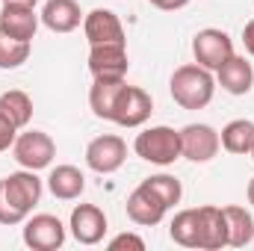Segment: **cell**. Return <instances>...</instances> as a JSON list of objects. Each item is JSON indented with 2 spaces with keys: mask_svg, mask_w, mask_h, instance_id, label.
<instances>
[{
  "mask_svg": "<svg viewBox=\"0 0 254 251\" xmlns=\"http://www.w3.org/2000/svg\"><path fill=\"white\" fill-rule=\"evenodd\" d=\"M42 198V181L33 169L12 172L0 181V225H21Z\"/></svg>",
  "mask_w": 254,
  "mask_h": 251,
  "instance_id": "cell-1",
  "label": "cell"
},
{
  "mask_svg": "<svg viewBox=\"0 0 254 251\" xmlns=\"http://www.w3.org/2000/svg\"><path fill=\"white\" fill-rule=\"evenodd\" d=\"M169 89H172L175 104H181L184 110H204V107L213 101L216 80H213L210 68L192 63V65H181V68L172 74Z\"/></svg>",
  "mask_w": 254,
  "mask_h": 251,
  "instance_id": "cell-2",
  "label": "cell"
},
{
  "mask_svg": "<svg viewBox=\"0 0 254 251\" xmlns=\"http://www.w3.org/2000/svg\"><path fill=\"white\" fill-rule=\"evenodd\" d=\"M133 151L145 163L172 166L175 160H181V130H172V127H166V125L148 127V130H142L136 136Z\"/></svg>",
  "mask_w": 254,
  "mask_h": 251,
  "instance_id": "cell-3",
  "label": "cell"
},
{
  "mask_svg": "<svg viewBox=\"0 0 254 251\" xmlns=\"http://www.w3.org/2000/svg\"><path fill=\"white\" fill-rule=\"evenodd\" d=\"M12 154H15V160H18L21 169L39 172V169H48L51 160L57 157V142L48 133H42V130H27V133H21L15 139Z\"/></svg>",
  "mask_w": 254,
  "mask_h": 251,
  "instance_id": "cell-4",
  "label": "cell"
},
{
  "mask_svg": "<svg viewBox=\"0 0 254 251\" xmlns=\"http://www.w3.org/2000/svg\"><path fill=\"white\" fill-rule=\"evenodd\" d=\"M151 113H154L151 95L145 89H139V86H127L125 83L116 104H113V119L110 122H116L119 127H142L151 119Z\"/></svg>",
  "mask_w": 254,
  "mask_h": 251,
  "instance_id": "cell-5",
  "label": "cell"
},
{
  "mask_svg": "<svg viewBox=\"0 0 254 251\" xmlns=\"http://www.w3.org/2000/svg\"><path fill=\"white\" fill-rule=\"evenodd\" d=\"M127 160V145L122 136L116 133H104V136H95L89 145H86V166L98 175H113L125 166Z\"/></svg>",
  "mask_w": 254,
  "mask_h": 251,
  "instance_id": "cell-6",
  "label": "cell"
},
{
  "mask_svg": "<svg viewBox=\"0 0 254 251\" xmlns=\"http://www.w3.org/2000/svg\"><path fill=\"white\" fill-rule=\"evenodd\" d=\"M192 54H195V63L216 71L234 57V42L225 30H216V27H207V30H198L195 39H192Z\"/></svg>",
  "mask_w": 254,
  "mask_h": 251,
  "instance_id": "cell-7",
  "label": "cell"
},
{
  "mask_svg": "<svg viewBox=\"0 0 254 251\" xmlns=\"http://www.w3.org/2000/svg\"><path fill=\"white\" fill-rule=\"evenodd\" d=\"M127 42L113 45H92L89 51V71L95 80H125L127 77Z\"/></svg>",
  "mask_w": 254,
  "mask_h": 251,
  "instance_id": "cell-8",
  "label": "cell"
},
{
  "mask_svg": "<svg viewBox=\"0 0 254 251\" xmlns=\"http://www.w3.org/2000/svg\"><path fill=\"white\" fill-rule=\"evenodd\" d=\"M24 243L33 251H57L65 243V225L51 216V213H39V216H27L24 222Z\"/></svg>",
  "mask_w": 254,
  "mask_h": 251,
  "instance_id": "cell-9",
  "label": "cell"
},
{
  "mask_svg": "<svg viewBox=\"0 0 254 251\" xmlns=\"http://www.w3.org/2000/svg\"><path fill=\"white\" fill-rule=\"evenodd\" d=\"M219 133L210 125H187L181 130V157L192 163H210L219 154Z\"/></svg>",
  "mask_w": 254,
  "mask_h": 251,
  "instance_id": "cell-10",
  "label": "cell"
},
{
  "mask_svg": "<svg viewBox=\"0 0 254 251\" xmlns=\"http://www.w3.org/2000/svg\"><path fill=\"white\" fill-rule=\"evenodd\" d=\"M74 240L80 246H98L107 234V216L101 207L95 204H77L71 210V222H68Z\"/></svg>",
  "mask_w": 254,
  "mask_h": 251,
  "instance_id": "cell-11",
  "label": "cell"
},
{
  "mask_svg": "<svg viewBox=\"0 0 254 251\" xmlns=\"http://www.w3.org/2000/svg\"><path fill=\"white\" fill-rule=\"evenodd\" d=\"M0 30L18 42H33L39 30V15L36 6L27 3H3L0 9Z\"/></svg>",
  "mask_w": 254,
  "mask_h": 251,
  "instance_id": "cell-12",
  "label": "cell"
},
{
  "mask_svg": "<svg viewBox=\"0 0 254 251\" xmlns=\"http://www.w3.org/2000/svg\"><path fill=\"white\" fill-rule=\"evenodd\" d=\"M83 33L89 39V45H113V42H127L125 27L119 21V15L113 9H92L89 15H83Z\"/></svg>",
  "mask_w": 254,
  "mask_h": 251,
  "instance_id": "cell-13",
  "label": "cell"
},
{
  "mask_svg": "<svg viewBox=\"0 0 254 251\" xmlns=\"http://www.w3.org/2000/svg\"><path fill=\"white\" fill-rule=\"evenodd\" d=\"M166 213H169V207L145 187V184H139V187L130 192V198H127V216H130L136 225H142V228L160 225Z\"/></svg>",
  "mask_w": 254,
  "mask_h": 251,
  "instance_id": "cell-14",
  "label": "cell"
},
{
  "mask_svg": "<svg viewBox=\"0 0 254 251\" xmlns=\"http://www.w3.org/2000/svg\"><path fill=\"white\" fill-rule=\"evenodd\" d=\"M228 246V222L222 207H198V249L219 251Z\"/></svg>",
  "mask_w": 254,
  "mask_h": 251,
  "instance_id": "cell-15",
  "label": "cell"
},
{
  "mask_svg": "<svg viewBox=\"0 0 254 251\" xmlns=\"http://www.w3.org/2000/svg\"><path fill=\"white\" fill-rule=\"evenodd\" d=\"M39 18L54 33H71L83 24V12H80L77 0H48Z\"/></svg>",
  "mask_w": 254,
  "mask_h": 251,
  "instance_id": "cell-16",
  "label": "cell"
},
{
  "mask_svg": "<svg viewBox=\"0 0 254 251\" xmlns=\"http://www.w3.org/2000/svg\"><path fill=\"white\" fill-rule=\"evenodd\" d=\"M216 77L222 83L225 92L231 95H249L252 92V83H254V68L246 57H231L222 68H216Z\"/></svg>",
  "mask_w": 254,
  "mask_h": 251,
  "instance_id": "cell-17",
  "label": "cell"
},
{
  "mask_svg": "<svg viewBox=\"0 0 254 251\" xmlns=\"http://www.w3.org/2000/svg\"><path fill=\"white\" fill-rule=\"evenodd\" d=\"M48 189L54 192V198L60 201H74L83 195L86 189V178L77 166H57L51 175H48Z\"/></svg>",
  "mask_w": 254,
  "mask_h": 251,
  "instance_id": "cell-18",
  "label": "cell"
},
{
  "mask_svg": "<svg viewBox=\"0 0 254 251\" xmlns=\"http://www.w3.org/2000/svg\"><path fill=\"white\" fill-rule=\"evenodd\" d=\"M225 210V222H228V246L231 249H246L254 243V219L246 207H222Z\"/></svg>",
  "mask_w": 254,
  "mask_h": 251,
  "instance_id": "cell-19",
  "label": "cell"
},
{
  "mask_svg": "<svg viewBox=\"0 0 254 251\" xmlns=\"http://www.w3.org/2000/svg\"><path fill=\"white\" fill-rule=\"evenodd\" d=\"M219 142L228 154H252L254 151V122L249 119H234L222 127Z\"/></svg>",
  "mask_w": 254,
  "mask_h": 251,
  "instance_id": "cell-20",
  "label": "cell"
},
{
  "mask_svg": "<svg viewBox=\"0 0 254 251\" xmlns=\"http://www.w3.org/2000/svg\"><path fill=\"white\" fill-rule=\"evenodd\" d=\"M122 86H125V80H95V83H92L89 107H92V113H95L98 119H104V122L113 119V104H116Z\"/></svg>",
  "mask_w": 254,
  "mask_h": 251,
  "instance_id": "cell-21",
  "label": "cell"
},
{
  "mask_svg": "<svg viewBox=\"0 0 254 251\" xmlns=\"http://www.w3.org/2000/svg\"><path fill=\"white\" fill-rule=\"evenodd\" d=\"M0 110L15 122L18 130L27 127L30 125V119H33V101H30V95L21 92V89H9V92H3V95H0Z\"/></svg>",
  "mask_w": 254,
  "mask_h": 251,
  "instance_id": "cell-22",
  "label": "cell"
},
{
  "mask_svg": "<svg viewBox=\"0 0 254 251\" xmlns=\"http://www.w3.org/2000/svg\"><path fill=\"white\" fill-rule=\"evenodd\" d=\"M169 237L184 249H198V210H181L169 225Z\"/></svg>",
  "mask_w": 254,
  "mask_h": 251,
  "instance_id": "cell-23",
  "label": "cell"
},
{
  "mask_svg": "<svg viewBox=\"0 0 254 251\" xmlns=\"http://www.w3.org/2000/svg\"><path fill=\"white\" fill-rule=\"evenodd\" d=\"M142 184L151 189V192L166 204V207H175V204L181 201V195H184L181 181H178V178H172V175H154V178H145Z\"/></svg>",
  "mask_w": 254,
  "mask_h": 251,
  "instance_id": "cell-24",
  "label": "cell"
},
{
  "mask_svg": "<svg viewBox=\"0 0 254 251\" xmlns=\"http://www.w3.org/2000/svg\"><path fill=\"white\" fill-rule=\"evenodd\" d=\"M30 60V42H18L0 30V68H18Z\"/></svg>",
  "mask_w": 254,
  "mask_h": 251,
  "instance_id": "cell-25",
  "label": "cell"
},
{
  "mask_svg": "<svg viewBox=\"0 0 254 251\" xmlns=\"http://www.w3.org/2000/svg\"><path fill=\"white\" fill-rule=\"evenodd\" d=\"M15 139H18V127H15V122L0 110V151H9V148L15 145Z\"/></svg>",
  "mask_w": 254,
  "mask_h": 251,
  "instance_id": "cell-26",
  "label": "cell"
},
{
  "mask_svg": "<svg viewBox=\"0 0 254 251\" xmlns=\"http://www.w3.org/2000/svg\"><path fill=\"white\" fill-rule=\"evenodd\" d=\"M122 249H133V251H145V240L136 234H119L110 240V251H122Z\"/></svg>",
  "mask_w": 254,
  "mask_h": 251,
  "instance_id": "cell-27",
  "label": "cell"
},
{
  "mask_svg": "<svg viewBox=\"0 0 254 251\" xmlns=\"http://www.w3.org/2000/svg\"><path fill=\"white\" fill-rule=\"evenodd\" d=\"M148 3H154L157 9H166V12H175V9H184L190 0H148Z\"/></svg>",
  "mask_w": 254,
  "mask_h": 251,
  "instance_id": "cell-28",
  "label": "cell"
},
{
  "mask_svg": "<svg viewBox=\"0 0 254 251\" xmlns=\"http://www.w3.org/2000/svg\"><path fill=\"white\" fill-rule=\"evenodd\" d=\"M243 42H246V51L254 57V18L246 24V30H243Z\"/></svg>",
  "mask_w": 254,
  "mask_h": 251,
  "instance_id": "cell-29",
  "label": "cell"
},
{
  "mask_svg": "<svg viewBox=\"0 0 254 251\" xmlns=\"http://www.w3.org/2000/svg\"><path fill=\"white\" fill-rule=\"evenodd\" d=\"M249 204H252V207H254V178H252V181H249Z\"/></svg>",
  "mask_w": 254,
  "mask_h": 251,
  "instance_id": "cell-30",
  "label": "cell"
},
{
  "mask_svg": "<svg viewBox=\"0 0 254 251\" xmlns=\"http://www.w3.org/2000/svg\"><path fill=\"white\" fill-rule=\"evenodd\" d=\"M3 3H27V6H36L39 0H3Z\"/></svg>",
  "mask_w": 254,
  "mask_h": 251,
  "instance_id": "cell-31",
  "label": "cell"
},
{
  "mask_svg": "<svg viewBox=\"0 0 254 251\" xmlns=\"http://www.w3.org/2000/svg\"><path fill=\"white\" fill-rule=\"evenodd\" d=\"M252 160H254V151H252Z\"/></svg>",
  "mask_w": 254,
  "mask_h": 251,
  "instance_id": "cell-32",
  "label": "cell"
}]
</instances>
